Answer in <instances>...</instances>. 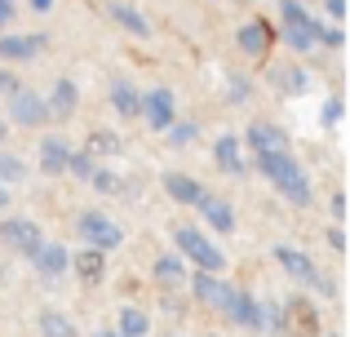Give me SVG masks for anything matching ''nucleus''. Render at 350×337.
Wrapping results in <instances>:
<instances>
[{
	"label": "nucleus",
	"instance_id": "obj_7",
	"mask_svg": "<svg viewBox=\"0 0 350 337\" xmlns=\"http://www.w3.org/2000/svg\"><path fill=\"white\" fill-rule=\"evenodd\" d=\"M173 111H178V98H173V89H151V94H142V116L151 129H169L173 124Z\"/></svg>",
	"mask_w": 350,
	"mask_h": 337
},
{
	"label": "nucleus",
	"instance_id": "obj_29",
	"mask_svg": "<svg viewBox=\"0 0 350 337\" xmlns=\"http://www.w3.org/2000/svg\"><path fill=\"white\" fill-rule=\"evenodd\" d=\"M89 151H120V138H111V133H94V138H89Z\"/></svg>",
	"mask_w": 350,
	"mask_h": 337
},
{
	"label": "nucleus",
	"instance_id": "obj_15",
	"mask_svg": "<svg viewBox=\"0 0 350 337\" xmlns=\"http://www.w3.org/2000/svg\"><path fill=\"white\" fill-rule=\"evenodd\" d=\"M239 49L244 53H253V58H262L266 49H271V23H262V18H253V23H244L239 27Z\"/></svg>",
	"mask_w": 350,
	"mask_h": 337
},
{
	"label": "nucleus",
	"instance_id": "obj_16",
	"mask_svg": "<svg viewBox=\"0 0 350 337\" xmlns=\"http://www.w3.org/2000/svg\"><path fill=\"white\" fill-rule=\"evenodd\" d=\"M213 160L222 165V173H235V178L248 169L244 156H239V138H235V133H222V138L213 142Z\"/></svg>",
	"mask_w": 350,
	"mask_h": 337
},
{
	"label": "nucleus",
	"instance_id": "obj_30",
	"mask_svg": "<svg viewBox=\"0 0 350 337\" xmlns=\"http://www.w3.org/2000/svg\"><path fill=\"white\" fill-rule=\"evenodd\" d=\"M89 182H94L98 191H116V187H120V178H116V173H107V169H98V173H94Z\"/></svg>",
	"mask_w": 350,
	"mask_h": 337
},
{
	"label": "nucleus",
	"instance_id": "obj_44",
	"mask_svg": "<svg viewBox=\"0 0 350 337\" xmlns=\"http://www.w3.org/2000/svg\"><path fill=\"white\" fill-rule=\"evenodd\" d=\"M164 337H178V333H164Z\"/></svg>",
	"mask_w": 350,
	"mask_h": 337
},
{
	"label": "nucleus",
	"instance_id": "obj_27",
	"mask_svg": "<svg viewBox=\"0 0 350 337\" xmlns=\"http://www.w3.org/2000/svg\"><path fill=\"white\" fill-rule=\"evenodd\" d=\"M169 129H173V133H169V142H182V147H187V142H191V138L200 133V129H196L191 120H182V124H169Z\"/></svg>",
	"mask_w": 350,
	"mask_h": 337
},
{
	"label": "nucleus",
	"instance_id": "obj_36",
	"mask_svg": "<svg viewBox=\"0 0 350 337\" xmlns=\"http://www.w3.org/2000/svg\"><path fill=\"white\" fill-rule=\"evenodd\" d=\"M319 40H324V44H342L346 36H342V31H337V27H333V31H319Z\"/></svg>",
	"mask_w": 350,
	"mask_h": 337
},
{
	"label": "nucleus",
	"instance_id": "obj_24",
	"mask_svg": "<svg viewBox=\"0 0 350 337\" xmlns=\"http://www.w3.org/2000/svg\"><path fill=\"white\" fill-rule=\"evenodd\" d=\"M71 267H76L85 280H103V271H107V258H103V253H94V249H80L76 258H71Z\"/></svg>",
	"mask_w": 350,
	"mask_h": 337
},
{
	"label": "nucleus",
	"instance_id": "obj_28",
	"mask_svg": "<svg viewBox=\"0 0 350 337\" xmlns=\"http://www.w3.org/2000/svg\"><path fill=\"white\" fill-rule=\"evenodd\" d=\"M280 89H288V94L306 89V71H284V76H280Z\"/></svg>",
	"mask_w": 350,
	"mask_h": 337
},
{
	"label": "nucleus",
	"instance_id": "obj_34",
	"mask_svg": "<svg viewBox=\"0 0 350 337\" xmlns=\"http://www.w3.org/2000/svg\"><path fill=\"white\" fill-rule=\"evenodd\" d=\"M328 244H333V249H346V231H342V226H333V231H328Z\"/></svg>",
	"mask_w": 350,
	"mask_h": 337
},
{
	"label": "nucleus",
	"instance_id": "obj_20",
	"mask_svg": "<svg viewBox=\"0 0 350 337\" xmlns=\"http://www.w3.org/2000/svg\"><path fill=\"white\" fill-rule=\"evenodd\" d=\"M151 275L160 280L164 288H173V284H182L187 280V262L178 258V253H164V258H155V267H151Z\"/></svg>",
	"mask_w": 350,
	"mask_h": 337
},
{
	"label": "nucleus",
	"instance_id": "obj_26",
	"mask_svg": "<svg viewBox=\"0 0 350 337\" xmlns=\"http://www.w3.org/2000/svg\"><path fill=\"white\" fill-rule=\"evenodd\" d=\"M67 173H76L80 182H89V178L98 173V165H94L89 156H80V151H71V160H67Z\"/></svg>",
	"mask_w": 350,
	"mask_h": 337
},
{
	"label": "nucleus",
	"instance_id": "obj_12",
	"mask_svg": "<svg viewBox=\"0 0 350 337\" xmlns=\"http://www.w3.org/2000/svg\"><path fill=\"white\" fill-rule=\"evenodd\" d=\"M44 49V36H0V62H31Z\"/></svg>",
	"mask_w": 350,
	"mask_h": 337
},
{
	"label": "nucleus",
	"instance_id": "obj_35",
	"mask_svg": "<svg viewBox=\"0 0 350 337\" xmlns=\"http://www.w3.org/2000/svg\"><path fill=\"white\" fill-rule=\"evenodd\" d=\"M244 94H248L244 80H231V103H244Z\"/></svg>",
	"mask_w": 350,
	"mask_h": 337
},
{
	"label": "nucleus",
	"instance_id": "obj_31",
	"mask_svg": "<svg viewBox=\"0 0 350 337\" xmlns=\"http://www.w3.org/2000/svg\"><path fill=\"white\" fill-rule=\"evenodd\" d=\"M14 89H18L14 71H9V67H0V98H9V94H14Z\"/></svg>",
	"mask_w": 350,
	"mask_h": 337
},
{
	"label": "nucleus",
	"instance_id": "obj_38",
	"mask_svg": "<svg viewBox=\"0 0 350 337\" xmlns=\"http://www.w3.org/2000/svg\"><path fill=\"white\" fill-rule=\"evenodd\" d=\"M31 9H36V14H49V9H53V0H31Z\"/></svg>",
	"mask_w": 350,
	"mask_h": 337
},
{
	"label": "nucleus",
	"instance_id": "obj_13",
	"mask_svg": "<svg viewBox=\"0 0 350 337\" xmlns=\"http://www.w3.org/2000/svg\"><path fill=\"white\" fill-rule=\"evenodd\" d=\"M222 315H226L231 324H239V329H262V306H257L248 293H239V288L231 293V302H226Z\"/></svg>",
	"mask_w": 350,
	"mask_h": 337
},
{
	"label": "nucleus",
	"instance_id": "obj_2",
	"mask_svg": "<svg viewBox=\"0 0 350 337\" xmlns=\"http://www.w3.org/2000/svg\"><path fill=\"white\" fill-rule=\"evenodd\" d=\"M173 240H178V258H191L204 275H222V271H226V253L217 249L204 231H196V226H178Z\"/></svg>",
	"mask_w": 350,
	"mask_h": 337
},
{
	"label": "nucleus",
	"instance_id": "obj_40",
	"mask_svg": "<svg viewBox=\"0 0 350 337\" xmlns=\"http://www.w3.org/2000/svg\"><path fill=\"white\" fill-rule=\"evenodd\" d=\"M9 204V187H0V208H5Z\"/></svg>",
	"mask_w": 350,
	"mask_h": 337
},
{
	"label": "nucleus",
	"instance_id": "obj_45",
	"mask_svg": "<svg viewBox=\"0 0 350 337\" xmlns=\"http://www.w3.org/2000/svg\"><path fill=\"white\" fill-rule=\"evenodd\" d=\"M208 337H213V333H208Z\"/></svg>",
	"mask_w": 350,
	"mask_h": 337
},
{
	"label": "nucleus",
	"instance_id": "obj_8",
	"mask_svg": "<svg viewBox=\"0 0 350 337\" xmlns=\"http://www.w3.org/2000/svg\"><path fill=\"white\" fill-rule=\"evenodd\" d=\"M31 262H36V275H44V280H58V275H67V267H71V253L62 249L58 240H44L40 249L31 253Z\"/></svg>",
	"mask_w": 350,
	"mask_h": 337
},
{
	"label": "nucleus",
	"instance_id": "obj_42",
	"mask_svg": "<svg viewBox=\"0 0 350 337\" xmlns=\"http://www.w3.org/2000/svg\"><path fill=\"white\" fill-rule=\"evenodd\" d=\"M0 142H5V120H0Z\"/></svg>",
	"mask_w": 350,
	"mask_h": 337
},
{
	"label": "nucleus",
	"instance_id": "obj_18",
	"mask_svg": "<svg viewBox=\"0 0 350 337\" xmlns=\"http://www.w3.org/2000/svg\"><path fill=\"white\" fill-rule=\"evenodd\" d=\"M164 191H169L178 204H196V200L204 196V187H200L196 178H187V173H164Z\"/></svg>",
	"mask_w": 350,
	"mask_h": 337
},
{
	"label": "nucleus",
	"instance_id": "obj_17",
	"mask_svg": "<svg viewBox=\"0 0 350 337\" xmlns=\"http://www.w3.org/2000/svg\"><path fill=\"white\" fill-rule=\"evenodd\" d=\"M107 18H111V23H120L129 36H151V23H146V18L137 14V9L120 5V0H111V5H107Z\"/></svg>",
	"mask_w": 350,
	"mask_h": 337
},
{
	"label": "nucleus",
	"instance_id": "obj_3",
	"mask_svg": "<svg viewBox=\"0 0 350 337\" xmlns=\"http://www.w3.org/2000/svg\"><path fill=\"white\" fill-rule=\"evenodd\" d=\"M76 235L85 240V249H94V253H111L124 244V231H120V222H111L107 213H80L76 217Z\"/></svg>",
	"mask_w": 350,
	"mask_h": 337
},
{
	"label": "nucleus",
	"instance_id": "obj_22",
	"mask_svg": "<svg viewBox=\"0 0 350 337\" xmlns=\"http://www.w3.org/2000/svg\"><path fill=\"white\" fill-rule=\"evenodd\" d=\"M151 333V320H146V311H137V306H124L120 311V337H146Z\"/></svg>",
	"mask_w": 350,
	"mask_h": 337
},
{
	"label": "nucleus",
	"instance_id": "obj_9",
	"mask_svg": "<svg viewBox=\"0 0 350 337\" xmlns=\"http://www.w3.org/2000/svg\"><path fill=\"white\" fill-rule=\"evenodd\" d=\"M191 288H196V297H200L204 306H213V311H226V302H231V293H235V288L226 284L222 275H204V271L191 280Z\"/></svg>",
	"mask_w": 350,
	"mask_h": 337
},
{
	"label": "nucleus",
	"instance_id": "obj_4",
	"mask_svg": "<svg viewBox=\"0 0 350 337\" xmlns=\"http://www.w3.org/2000/svg\"><path fill=\"white\" fill-rule=\"evenodd\" d=\"M5 103H9V116H14L23 129H40V124L49 120V107H44V98L31 94V89H14Z\"/></svg>",
	"mask_w": 350,
	"mask_h": 337
},
{
	"label": "nucleus",
	"instance_id": "obj_14",
	"mask_svg": "<svg viewBox=\"0 0 350 337\" xmlns=\"http://www.w3.org/2000/svg\"><path fill=\"white\" fill-rule=\"evenodd\" d=\"M67 160H71V147L62 138H44L40 142V173H49V178H62V173H67Z\"/></svg>",
	"mask_w": 350,
	"mask_h": 337
},
{
	"label": "nucleus",
	"instance_id": "obj_32",
	"mask_svg": "<svg viewBox=\"0 0 350 337\" xmlns=\"http://www.w3.org/2000/svg\"><path fill=\"white\" fill-rule=\"evenodd\" d=\"M337 120H342V103H328L324 107V124H337Z\"/></svg>",
	"mask_w": 350,
	"mask_h": 337
},
{
	"label": "nucleus",
	"instance_id": "obj_41",
	"mask_svg": "<svg viewBox=\"0 0 350 337\" xmlns=\"http://www.w3.org/2000/svg\"><path fill=\"white\" fill-rule=\"evenodd\" d=\"M94 337H120V333H107V329H103V333H94Z\"/></svg>",
	"mask_w": 350,
	"mask_h": 337
},
{
	"label": "nucleus",
	"instance_id": "obj_5",
	"mask_svg": "<svg viewBox=\"0 0 350 337\" xmlns=\"http://www.w3.org/2000/svg\"><path fill=\"white\" fill-rule=\"evenodd\" d=\"M0 240H5L14 253H27V258H31V253L44 244V235H40V226H36L31 217H5V222H0Z\"/></svg>",
	"mask_w": 350,
	"mask_h": 337
},
{
	"label": "nucleus",
	"instance_id": "obj_1",
	"mask_svg": "<svg viewBox=\"0 0 350 337\" xmlns=\"http://www.w3.org/2000/svg\"><path fill=\"white\" fill-rule=\"evenodd\" d=\"M257 169L271 178V187L280 191L288 204H297V208H306L310 200H315V191H310V178H306V169L297 165L293 156H262L257 160Z\"/></svg>",
	"mask_w": 350,
	"mask_h": 337
},
{
	"label": "nucleus",
	"instance_id": "obj_11",
	"mask_svg": "<svg viewBox=\"0 0 350 337\" xmlns=\"http://www.w3.org/2000/svg\"><path fill=\"white\" fill-rule=\"evenodd\" d=\"M196 208H200V217H204L213 231H222V235L235 231V213H231V204H226L222 196H208V191H204V196L196 200Z\"/></svg>",
	"mask_w": 350,
	"mask_h": 337
},
{
	"label": "nucleus",
	"instance_id": "obj_23",
	"mask_svg": "<svg viewBox=\"0 0 350 337\" xmlns=\"http://www.w3.org/2000/svg\"><path fill=\"white\" fill-rule=\"evenodd\" d=\"M40 337H76V324L62 311H44L40 315Z\"/></svg>",
	"mask_w": 350,
	"mask_h": 337
},
{
	"label": "nucleus",
	"instance_id": "obj_25",
	"mask_svg": "<svg viewBox=\"0 0 350 337\" xmlns=\"http://www.w3.org/2000/svg\"><path fill=\"white\" fill-rule=\"evenodd\" d=\"M27 182V160L23 156H0V187H14Z\"/></svg>",
	"mask_w": 350,
	"mask_h": 337
},
{
	"label": "nucleus",
	"instance_id": "obj_10",
	"mask_svg": "<svg viewBox=\"0 0 350 337\" xmlns=\"http://www.w3.org/2000/svg\"><path fill=\"white\" fill-rule=\"evenodd\" d=\"M248 147L257 151V160L262 156H288V138H284V129H275V124H253V129H248Z\"/></svg>",
	"mask_w": 350,
	"mask_h": 337
},
{
	"label": "nucleus",
	"instance_id": "obj_6",
	"mask_svg": "<svg viewBox=\"0 0 350 337\" xmlns=\"http://www.w3.org/2000/svg\"><path fill=\"white\" fill-rule=\"evenodd\" d=\"M275 262H280V267H284V275H293L297 284H319V288L328 293V284L319 280L315 262H310V258H306L301 249H284V244H280V249H275Z\"/></svg>",
	"mask_w": 350,
	"mask_h": 337
},
{
	"label": "nucleus",
	"instance_id": "obj_19",
	"mask_svg": "<svg viewBox=\"0 0 350 337\" xmlns=\"http://www.w3.org/2000/svg\"><path fill=\"white\" fill-rule=\"evenodd\" d=\"M49 116H71L80 107V89L71 85V80H58V85H53V94H49Z\"/></svg>",
	"mask_w": 350,
	"mask_h": 337
},
{
	"label": "nucleus",
	"instance_id": "obj_37",
	"mask_svg": "<svg viewBox=\"0 0 350 337\" xmlns=\"http://www.w3.org/2000/svg\"><path fill=\"white\" fill-rule=\"evenodd\" d=\"M324 5H328V14H333V18L346 14V0H324Z\"/></svg>",
	"mask_w": 350,
	"mask_h": 337
},
{
	"label": "nucleus",
	"instance_id": "obj_39",
	"mask_svg": "<svg viewBox=\"0 0 350 337\" xmlns=\"http://www.w3.org/2000/svg\"><path fill=\"white\" fill-rule=\"evenodd\" d=\"M9 18H14V5H0V27H9Z\"/></svg>",
	"mask_w": 350,
	"mask_h": 337
},
{
	"label": "nucleus",
	"instance_id": "obj_21",
	"mask_svg": "<svg viewBox=\"0 0 350 337\" xmlns=\"http://www.w3.org/2000/svg\"><path fill=\"white\" fill-rule=\"evenodd\" d=\"M111 107L120 116H142V94H137L133 85H124V80H116L111 85Z\"/></svg>",
	"mask_w": 350,
	"mask_h": 337
},
{
	"label": "nucleus",
	"instance_id": "obj_43",
	"mask_svg": "<svg viewBox=\"0 0 350 337\" xmlns=\"http://www.w3.org/2000/svg\"><path fill=\"white\" fill-rule=\"evenodd\" d=\"M0 5H14V0H0Z\"/></svg>",
	"mask_w": 350,
	"mask_h": 337
},
{
	"label": "nucleus",
	"instance_id": "obj_33",
	"mask_svg": "<svg viewBox=\"0 0 350 337\" xmlns=\"http://www.w3.org/2000/svg\"><path fill=\"white\" fill-rule=\"evenodd\" d=\"M328 208H333V217H337V222H342V217H346V196H342V191H337V196H333V204H328Z\"/></svg>",
	"mask_w": 350,
	"mask_h": 337
}]
</instances>
